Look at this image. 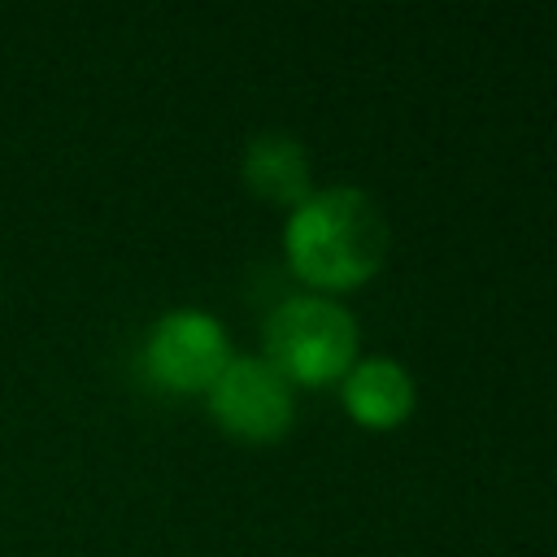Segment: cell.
I'll use <instances>...</instances> for the list:
<instances>
[{"label": "cell", "mask_w": 557, "mask_h": 557, "mask_svg": "<svg viewBox=\"0 0 557 557\" xmlns=\"http://www.w3.org/2000/svg\"><path fill=\"white\" fill-rule=\"evenodd\" d=\"M387 252V222L361 187H326L287 218V257L296 274L322 287H357Z\"/></svg>", "instance_id": "cell-1"}, {"label": "cell", "mask_w": 557, "mask_h": 557, "mask_svg": "<svg viewBox=\"0 0 557 557\" xmlns=\"http://www.w3.org/2000/svg\"><path fill=\"white\" fill-rule=\"evenodd\" d=\"M270 361L300 383H322L348 370L357 352V326L348 309L326 296H292L265 322Z\"/></svg>", "instance_id": "cell-2"}, {"label": "cell", "mask_w": 557, "mask_h": 557, "mask_svg": "<svg viewBox=\"0 0 557 557\" xmlns=\"http://www.w3.org/2000/svg\"><path fill=\"white\" fill-rule=\"evenodd\" d=\"M226 361V331L205 309H170L144 339V370L165 392H200L222 374Z\"/></svg>", "instance_id": "cell-3"}, {"label": "cell", "mask_w": 557, "mask_h": 557, "mask_svg": "<svg viewBox=\"0 0 557 557\" xmlns=\"http://www.w3.org/2000/svg\"><path fill=\"white\" fill-rule=\"evenodd\" d=\"M213 418L244 440H274L292 426V379L270 357H231L209 383Z\"/></svg>", "instance_id": "cell-4"}, {"label": "cell", "mask_w": 557, "mask_h": 557, "mask_svg": "<svg viewBox=\"0 0 557 557\" xmlns=\"http://www.w3.org/2000/svg\"><path fill=\"white\" fill-rule=\"evenodd\" d=\"M244 183L278 205H300L309 196V157L296 135L287 131H261L244 148Z\"/></svg>", "instance_id": "cell-5"}, {"label": "cell", "mask_w": 557, "mask_h": 557, "mask_svg": "<svg viewBox=\"0 0 557 557\" xmlns=\"http://www.w3.org/2000/svg\"><path fill=\"white\" fill-rule=\"evenodd\" d=\"M344 405L366 426H396L413 409V379L392 357H366L344 379Z\"/></svg>", "instance_id": "cell-6"}]
</instances>
